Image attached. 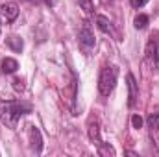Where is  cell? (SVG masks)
Wrapping results in <instances>:
<instances>
[{"label": "cell", "instance_id": "10", "mask_svg": "<svg viewBox=\"0 0 159 157\" xmlns=\"http://www.w3.org/2000/svg\"><path fill=\"white\" fill-rule=\"evenodd\" d=\"M89 137H91V141L98 148H102V141H100V135H98V122H93L91 120V124H89Z\"/></svg>", "mask_w": 159, "mask_h": 157}, {"label": "cell", "instance_id": "2", "mask_svg": "<svg viewBox=\"0 0 159 157\" xmlns=\"http://www.w3.org/2000/svg\"><path fill=\"white\" fill-rule=\"evenodd\" d=\"M117 78H119V69L115 65H107L102 69L100 78H98V91L102 96H109L117 85Z\"/></svg>", "mask_w": 159, "mask_h": 157}, {"label": "cell", "instance_id": "3", "mask_svg": "<svg viewBox=\"0 0 159 157\" xmlns=\"http://www.w3.org/2000/svg\"><path fill=\"white\" fill-rule=\"evenodd\" d=\"M78 41H80V48L89 56L93 50H94V44H96V39H94V34H93V30H91V26L89 24H85L81 30H80L78 34Z\"/></svg>", "mask_w": 159, "mask_h": 157}, {"label": "cell", "instance_id": "7", "mask_svg": "<svg viewBox=\"0 0 159 157\" xmlns=\"http://www.w3.org/2000/svg\"><path fill=\"white\" fill-rule=\"evenodd\" d=\"M30 139H32V148L39 154L43 148V139H41V133L35 126H30Z\"/></svg>", "mask_w": 159, "mask_h": 157}, {"label": "cell", "instance_id": "5", "mask_svg": "<svg viewBox=\"0 0 159 157\" xmlns=\"http://www.w3.org/2000/svg\"><path fill=\"white\" fill-rule=\"evenodd\" d=\"M126 81H128V105L133 107L135 102H137V96H139V85H137L133 74H128L126 76Z\"/></svg>", "mask_w": 159, "mask_h": 157}, {"label": "cell", "instance_id": "1", "mask_svg": "<svg viewBox=\"0 0 159 157\" xmlns=\"http://www.w3.org/2000/svg\"><path fill=\"white\" fill-rule=\"evenodd\" d=\"M30 105L20 102V100H7V102H0V120L9 126V128H17L19 118L26 113H30Z\"/></svg>", "mask_w": 159, "mask_h": 157}, {"label": "cell", "instance_id": "13", "mask_svg": "<svg viewBox=\"0 0 159 157\" xmlns=\"http://www.w3.org/2000/svg\"><path fill=\"white\" fill-rule=\"evenodd\" d=\"M78 4H80V7H81L87 15H91V13H93V9H94L91 0H78Z\"/></svg>", "mask_w": 159, "mask_h": 157}, {"label": "cell", "instance_id": "15", "mask_svg": "<svg viewBox=\"0 0 159 157\" xmlns=\"http://www.w3.org/2000/svg\"><path fill=\"white\" fill-rule=\"evenodd\" d=\"M146 2H148V0H129V4H131V6H133L135 9H139V7H143V6H144Z\"/></svg>", "mask_w": 159, "mask_h": 157}, {"label": "cell", "instance_id": "9", "mask_svg": "<svg viewBox=\"0 0 159 157\" xmlns=\"http://www.w3.org/2000/svg\"><path fill=\"white\" fill-rule=\"evenodd\" d=\"M17 69H19L17 59H13V57H6V59H2V72H4V74H13Z\"/></svg>", "mask_w": 159, "mask_h": 157}, {"label": "cell", "instance_id": "12", "mask_svg": "<svg viewBox=\"0 0 159 157\" xmlns=\"http://www.w3.org/2000/svg\"><path fill=\"white\" fill-rule=\"evenodd\" d=\"M148 15H144V13H141V15H137L135 17V20H133V24H135V28L137 30H144L146 26H148Z\"/></svg>", "mask_w": 159, "mask_h": 157}, {"label": "cell", "instance_id": "11", "mask_svg": "<svg viewBox=\"0 0 159 157\" xmlns=\"http://www.w3.org/2000/svg\"><path fill=\"white\" fill-rule=\"evenodd\" d=\"M7 46H9L11 50H15V52H20V50H22V46H24V43H22L20 37L11 35V37H7Z\"/></svg>", "mask_w": 159, "mask_h": 157}, {"label": "cell", "instance_id": "6", "mask_svg": "<svg viewBox=\"0 0 159 157\" xmlns=\"http://www.w3.org/2000/svg\"><path fill=\"white\" fill-rule=\"evenodd\" d=\"M94 20H96V26H98L104 34H107V35H113V34H115V32H113V24H111V20H109L107 17H104V15H96Z\"/></svg>", "mask_w": 159, "mask_h": 157}, {"label": "cell", "instance_id": "4", "mask_svg": "<svg viewBox=\"0 0 159 157\" xmlns=\"http://www.w3.org/2000/svg\"><path fill=\"white\" fill-rule=\"evenodd\" d=\"M19 17V6L15 2H7L0 6V20L6 24H11L15 19Z\"/></svg>", "mask_w": 159, "mask_h": 157}, {"label": "cell", "instance_id": "14", "mask_svg": "<svg viewBox=\"0 0 159 157\" xmlns=\"http://www.w3.org/2000/svg\"><path fill=\"white\" fill-rule=\"evenodd\" d=\"M131 124H133V128L139 129V128H143V118L139 117V115H133L131 117Z\"/></svg>", "mask_w": 159, "mask_h": 157}, {"label": "cell", "instance_id": "8", "mask_svg": "<svg viewBox=\"0 0 159 157\" xmlns=\"http://www.w3.org/2000/svg\"><path fill=\"white\" fill-rule=\"evenodd\" d=\"M146 56H148L154 63H159V43H157V41H154V37H152V41H150V43H148Z\"/></svg>", "mask_w": 159, "mask_h": 157}]
</instances>
